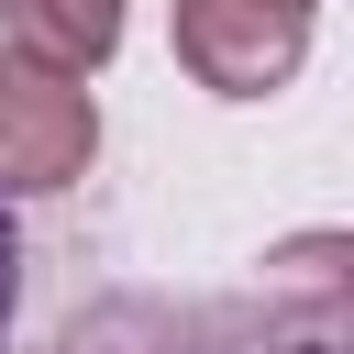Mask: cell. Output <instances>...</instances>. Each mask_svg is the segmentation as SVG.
I'll use <instances>...</instances> for the list:
<instances>
[{
    "label": "cell",
    "mask_w": 354,
    "mask_h": 354,
    "mask_svg": "<svg viewBox=\"0 0 354 354\" xmlns=\"http://www.w3.org/2000/svg\"><path fill=\"white\" fill-rule=\"evenodd\" d=\"M100 155V100L77 88V66L44 55H0V199H55L77 188Z\"/></svg>",
    "instance_id": "cell-1"
},
{
    "label": "cell",
    "mask_w": 354,
    "mask_h": 354,
    "mask_svg": "<svg viewBox=\"0 0 354 354\" xmlns=\"http://www.w3.org/2000/svg\"><path fill=\"white\" fill-rule=\"evenodd\" d=\"M310 55V11L299 0H177V66L221 100H266L288 88Z\"/></svg>",
    "instance_id": "cell-2"
},
{
    "label": "cell",
    "mask_w": 354,
    "mask_h": 354,
    "mask_svg": "<svg viewBox=\"0 0 354 354\" xmlns=\"http://www.w3.org/2000/svg\"><path fill=\"white\" fill-rule=\"evenodd\" d=\"M0 22H11V44H22V55L77 66V77L122 44V0H0Z\"/></svg>",
    "instance_id": "cell-3"
},
{
    "label": "cell",
    "mask_w": 354,
    "mask_h": 354,
    "mask_svg": "<svg viewBox=\"0 0 354 354\" xmlns=\"http://www.w3.org/2000/svg\"><path fill=\"white\" fill-rule=\"evenodd\" d=\"M11 310H22V232H11V210H0V343H11Z\"/></svg>",
    "instance_id": "cell-4"
},
{
    "label": "cell",
    "mask_w": 354,
    "mask_h": 354,
    "mask_svg": "<svg viewBox=\"0 0 354 354\" xmlns=\"http://www.w3.org/2000/svg\"><path fill=\"white\" fill-rule=\"evenodd\" d=\"M266 354H343V343H332V321H310L299 343H266Z\"/></svg>",
    "instance_id": "cell-5"
},
{
    "label": "cell",
    "mask_w": 354,
    "mask_h": 354,
    "mask_svg": "<svg viewBox=\"0 0 354 354\" xmlns=\"http://www.w3.org/2000/svg\"><path fill=\"white\" fill-rule=\"evenodd\" d=\"M299 11H310V0H299Z\"/></svg>",
    "instance_id": "cell-6"
}]
</instances>
